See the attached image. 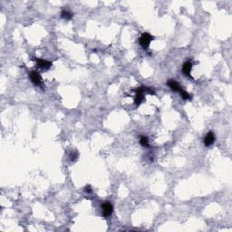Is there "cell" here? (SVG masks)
Returning <instances> with one entry per match:
<instances>
[{"mask_svg": "<svg viewBox=\"0 0 232 232\" xmlns=\"http://www.w3.org/2000/svg\"><path fill=\"white\" fill-rule=\"evenodd\" d=\"M154 39V37L150 35L149 33H143L141 36V38H140V44L144 48H148L150 46V42L152 41Z\"/></svg>", "mask_w": 232, "mask_h": 232, "instance_id": "obj_1", "label": "cell"}, {"mask_svg": "<svg viewBox=\"0 0 232 232\" xmlns=\"http://www.w3.org/2000/svg\"><path fill=\"white\" fill-rule=\"evenodd\" d=\"M29 77H30V80L33 83H35L36 85H40L42 84V77L40 75V74L36 71H32L30 72L29 74Z\"/></svg>", "mask_w": 232, "mask_h": 232, "instance_id": "obj_2", "label": "cell"}, {"mask_svg": "<svg viewBox=\"0 0 232 232\" xmlns=\"http://www.w3.org/2000/svg\"><path fill=\"white\" fill-rule=\"evenodd\" d=\"M113 211V207L111 202L109 201H105L103 204V216L104 217H109L110 215L112 213Z\"/></svg>", "mask_w": 232, "mask_h": 232, "instance_id": "obj_3", "label": "cell"}, {"mask_svg": "<svg viewBox=\"0 0 232 232\" xmlns=\"http://www.w3.org/2000/svg\"><path fill=\"white\" fill-rule=\"evenodd\" d=\"M143 99H144V92H143L142 88L140 87L139 89H137L136 90V96H135V99H134V103H135V105H136V106H139V105L142 103Z\"/></svg>", "mask_w": 232, "mask_h": 232, "instance_id": "obj_4", "label": "cell"}, {"mask_svg": "<svg viewBox=\"0 0 232 232\" xmlns=\"http://www.w3.org/2000/svg\"><path fill=\"white\" fill-rule=\"evenodd\" d=\"M215 135H214V133H213V132H209L207 134H206V136L204 138V144L205 146H207V147H209V146H210V145H212L213 143H214V141H215Z\"/></svg>", "mask_w": 232, "mask_h": 232, "instance_id": "obj_5", "label": "cell"}, {"mask_svg": "<svg viewBox=\"0 0 232 232\" xmlns=\"http://www.w3.org/2000/svg\"><path fill=\"white\" fill-rule=\"evenodd\" d=\"M36 62L37 63V65L42 69H48L51 67L52 65V63L47 61V60H44V59H38V58H36L35 59Z\"/></svg>", "mask_w": 232, "mask_h": 232, "instance_id": "obj_6", "label": "cell"}, {"mask_svg": "<svg viewBox=\"0 0 232 232\" xmlns=\"http://www.w3.org/2000/svg\"><path fill=\"white\" fill-rule=\"evenodd\" d=\"M192 69V64L190 61H187L182 65V73L186 76H191V72Z\"/></svg>", "mask_w": 232, "mask_h": 232, "instance_id": "obj_7", "label": "cell"}, {"mask_svg": "<svg viewBox=\"0 0 232 232\" xmlns=\"http://www.w3.org/2000/svg\"><path fill=\"white\" fill-rule=\"evenodd\" d=\"M167 84H168V86H169L172 91H174V92H179V91L182 89V88L179 86V84L176 81L172 80V79L169 80L168 82H167Z\"/></svg>", "mask_w": 232, "mask_h": 232, "instance_id": "obj_8", "label": "cell"}, {"mask_svg": "<svg viewBox=\"0 0 232 232\" xmlns=\"http://www.w3.org/2000/svg\"><path fill=\"white\" fill-rule=\"evenodd\" d=\"M61 17L64 18V19H65V20H70L73 17V14L71 12L67 11V10H63L61 12Z\"/></svg>", "mask_w": 232, "mask_h": 232, "instance_id": "obj_9", "label": "cell"}, {"mask_svg": "<svg viewBox=\"0 0 232 232\" xmlns=\"http://www.w3.org/2000/svg\"><path fill=\"white\" fill-rule=\"evenodd\" d=\"M140 143L143 146V147H149V140L146 136H141L140 137Z\"/></svg>", "mask_w": 232, "mask_h": 232, "instance_id": "obj_10", "label": "cell"}, {"mask_svg": "<svg viewBox=\"0 0 232 232\" xmlns=\"http://www.w3.org/2000/svg\"><path fill=\"white\" fill-rule=\"evenodd\" d=\"M179 94H180V96H181V98H182L183 100H191V95H190L189 93H187L186 91H184L183 89H181V90L179 91Z\"/></svg>", "mask_w": 232, "mask_h": 232, "instance_id": "obj_11", "label": "cell"}, {"mask_svg": "<svg viewBox=\"0 0 232 232\" xmlns=\"http://www.w3.org/2000/svg\"><path fill=\"white\" fill-rule=\"evenodd\" d=\"M78 156H79V153H78L76 150H74V151H72V152L70 153L69 158H70V160H71L72 162H75V161L78 159Z\"/></svg>", "mask_w": 232, "mask_h": 232, "instance_id": "obj_12", "label": "cell"}, {"mask_svg": "<svg viewBox=\"0 0 232 232\" xmlns=\"http://www.w3.org/2000/svg\"><path fill=\"white\" fill-rule=\"evenodd\" d=\"M141 88H142V90H143V92H145V93H148V94H150V95H155V93L150 89L149 87H146V86H141Z\"/></svg>", "mask_w": 232, "mask_h": 232, "instance_id": "obj_13", "label": "cell"}, {"mask_svg": "<svg viewBox=\"0 0 232 232\" xmlns=\"http://www.w3.org/2000/svg\"><path fill=\"white\" fill-rule=\"evenodd\" d=\"M84 191H86L87 193H92V192H93L92 187H91V186H89V185H88V186H85V187H84Z\"/></svg>", "mask_w": 232, "mask_h": 232, "instance_id": "obj_14", "label": "cell"}]
</instances>
